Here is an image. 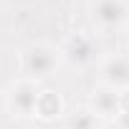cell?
Returning a JSON list of instances; mask_svg holds the SVG:
<instances>
[{
	"label": "cell",
	"instance_id": "1",
	"mask_svg": "<svg viewBox=\"0 0 129 129\" xmlns=\"http://www.w3.org/2000/svg\"><path fill=\"white\" fill-rule=\"evenodd\" d=\"M61 63L63 61H61L58 46H53L48 41L28 43L20 51V71H23V76L36 79V81H43V79L53 76L61 69Z\"/></svg>",
	"mask_w": 129,
	"mask_h": 129
},
{
	"label": "cell",
	"instance_id": "2",
	"mask_svg": "<svg viewBox=\"0 0 129 129\" xmlns=\"http://www.w3.org/2000/svg\"><path fill=\"white\" fill-rule=\"evenodd\" d=\"M58 53H61V61L66 63V66L76 69V71H91V69H96V63L101 58L96 38L91 33H86V30L66 36L58 43Z\"/></svg>",
	"mask_w": 129,
	"mask_h": 129
},
{
	"label": "cell",
	"instance_id": "3",
	"mask_svg": "<svg viewBox=\"0 0 129 129\" xmlns=\"http://www.w3.org/2000/svg\"><path fill=\"white\" fill-rule=\"evenodd\" d=\"M41 89H43L41 81L28 79V76H18L15 81L8 84V89L3 94L5 111L13 119H33V111H36V101H38Z\"/></svg>",
	"mask_w": 129,
	"mask_h": 129
},
{
	"label": "cell",
	"instance_id": "4",
	"mask_svg": "<svg viewBox=\"0 0 129 129\" xmlns=\"http://www.w3.org/2000/svg\"><path fill=\"white\" fill-rule=\"evenodd\" d=\"M89 20L99 33H124L129 25V0H91Z\"/></svg>",
	"mask_w": 129,
	"mask_h": 129
},
{
	"label": "cell",
	"instance_id": "5",
	"mask_svg": "<svg viewBox=\"0 0 129 129\" xmlns=\"http://www.w3.org/2000/svg\"><path fill=\"white\" fill-rule=\"evenodd\" d=\"M99 84L114 89V91H129V51L106 53L96 63Z\"/></svg>",
	"mask_w": 129,
	"mask_h": 129
},
{
	"label": "cell",
	"instance_id": "6",
	"mask_svg": "<svg viewBox=\"0 0 129 129\" xmlns=\"http://www.w3.org/2000/svg\"><path fill=\"white\" fill-rule=\"evenodd\" d=\"M86 109L99 119V121H114L116 114L121 111V94L104 86V84H96L91 89V96H89V104Z\"/></svg>",
	"mask_w": 129,
	"mask_h": 129
},
{
	"label": "cell",
	"instance_id": "7",
	"mask_svg": "<svg viewBox=\"0 0 129 129\" xmlns=\"http://www.w3.org/2000/svg\"><path fill=\"white\" fill-rule=\"evenodd\" d=\"M66 111V101L63 96L53 89H41L38 94V101H36V111H33V119H41V121H56L63 116Z\"/></svg>",
	"mask_w": 129,
	"mask_h": 129
},
{
	"label": "cell",
	"instance_id": "8",
	"mask_svg": "<svg viewBox=\"0 0 129 129\" xmlns=\"http://www.w3.org/2000/svg\"><path fill=\"white\" fill-rule=\"evenodd\" d=\"M114 124H116L119 129H129V109H121V111L116 114V119H114Z\"/></svg>",
	"mask_w": 129,
	"mask_h": 129
},
{
	"label": "cell",
	"instance_id": "9",
	"mask_svg": "<svg viewBox=\"0 0 129 129\" xmlns=\"http://www.w3.org/2000/svg\"><path fill=\"white\" fill-rule=\"evenodd\" d=\"M86 129H106V126H104V121H99V119H96V121H91Z\"/></svg>",
	"mask_w": 129,
	"mask_h": 129
},
{
	"label": "cell",
	"instance_id": "10",
	"mask_svg": "<svg viewBox=\"0 0 129 129\" xmlns=\"http://www.w3.org/2000/svg\"><path fill=\"white\" fill-rule=\"evenodd\" d=\"M124 36H126V46H129V25H126V30H124Z\"/></svg>",
	"mask_w": 129,
	"mask_h": 129
}]
</instances>
